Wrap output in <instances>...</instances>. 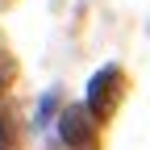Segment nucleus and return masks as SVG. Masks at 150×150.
Masks as SVG:
<instances>
[{
	"label": "nucleus",
	"instance_id": "f257e3e1",
	"mask_svg": "<svg viewBox=\"0 0 150 150\" xmlns=\"http://www.w3.org/2000/svg\"><path fill=\"white\" fill-rule=\"evenodd\" d=\"M63 138L79 150H92L96 146V125L88 121V108H67L63 112Z\"/></svg>",
	"mask_w": 150,
	"mask_h": 150
}]
</instances>
